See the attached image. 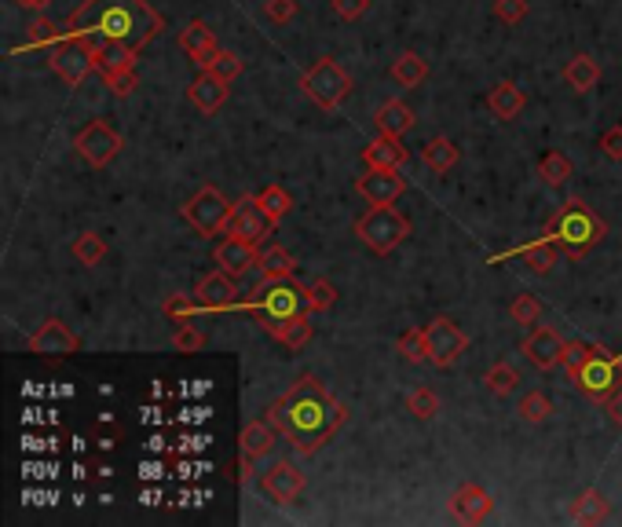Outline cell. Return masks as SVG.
Masks as SVG:
<instances>
[{
	"label": "cell",
	"mask_w": 622,
	"mask_h": 527,
	"mask_svg": "<svg viewBox=\"0 0 622 527\" xmlns=\"http://www.w3.org/2000/svg\"><path fill=\"white\" fill-rule=\"evenodd\" d=\"M268 421L297 454H315L337 436L348 410L315 374H301L268 410Z\"/></svg>",
	"instance_id": "1"
},
{
	"label": "cell",
	"mask_w": 622,
	"mask_h": 527,
	"mask_svg": "<svg viewBox=\"0 0 622 527\" xmlns=\"http://www.w3.org/2000/svg\"><path fill=\"white\" fill-rule=\"evenodd\" d=\"M165 30V19L147 0H81L66 22V37L125 44L140 52Z\"/></svg>",
	"instance_id": "2"
},
{
	"label": "cell",
	"mask_w": 622,
	"mask_h": 527,
	"mask_svg": "<svg viewBox=\"0 0 622 527\" xmlns=\"http://www.w3.org/2000/svg\"><path fill=\"white\" fill-rule=\"evenodd\" d=\"M604 235H608L604 220L586 202H579V198L560 205L557 213H553V220L546 224V238L557 242L571 260H582L593 246H601Z\"/></svg>",
	"instance_id": "3"
},
{
	"label": "cell",
	"mask_w": 622,
	"mask_h": 527,
	"mask_svg": "<svg viewBox=\"0 0 622 527\" xmlns=\"http://www.w3.org/2000/svg\"><path fill=\"white\" fill-rule=\"evenodd\" d=\"M238 308L253 312L264 319H297V315H311L315 304L308 297V286H301L297 279H260V286L249 293V301H242Z\"/></svg>",
	"instance_id": "4"
},
{
	"label": "cell",
	"mask_w": 622,
	"mask_h": 527,
	"mask_svg": "<svg viewBox=\"0 0 622 527\" xmlns=\"http://www.w3.org/2000/svg\"><path fill=\"white\" fill-rule=\"evenodd\" d=\"M571 381H575L582 396L604 407L615 392H622V359L608 352V348L590 345V355L571 370Z\"/></svg>",
	"instance_id": "5"
},
{
	"label": "cell",
	"mask_w": 622,
	"mask_h": 527,
	"mask_svg": "<svg viewBox=\"0 0 622 527\" xmlns=\"http://www.w3.org/2000/svg\"><path fill=\"white\" fill-rule=\"evenodd\" d=\"M355 235L363 238V246L377 257L396 253L403 242L410 238V220L392 205H374L355 220Z\"/></svg>",
	"instance_id": "6"
},
{
	"label": "cell",
	"mask_w": 622,
	"mask_h": 527,
	"mask_svg": "<svg viewBox=\"0 0 622 527\" xmlns=\"http://www.w3.org/2000/svg\"><path fill=\"white\" fill-rule=\"evenodd\" d=\"M301 92L319 110H337L344 99L352 96V77L344 74V66L330 55H322L301 74Z\"/></svg>",
	"instance_id": "7"
},
{
	"label": "cell",
	"mask_w": 622,
	"mask_h": 527,
	"mask_svg": "<svg viewBox=\"0 0 622 527\" xmlns=\"http://www.w3.org/2000/svg\"><path fill=\"white\" fill-rule=\"evenodd\" d=\"M48 66L70 88L85 85L88 74L96 70V44L88 41V37H66L63 33V41H55L52 52H48Z\"/></svg>",
	"instance_id": "8"
},
{
	"label": "cell",
	"mask_w": 622,
	"mask_h": 527,
	"mask_svg": "<svg viewBox=\"0 0 622 527\" xmlns=\"http://www.w3.org/2000/svg\"><path fill=\"white\" fill-rule=\"evenodd\" d=\"M231 213H235V205L227 202L224 191L220 187H202V191L194 194L191 202L183 205V220L198 231V235L213 238L220 231H227L231 224Z\"/></svg>",
	"instance_id": "9"
},
{
	"label": "cell",
	"mask_w": 622,
	"mask_h": 527,
	"mask_svg": "<svg viewBox=\"0 0 622 527\" xmlns=\"http://www.w3.org/2000/svg\"><path fill=\"white\" fill-rule=\"evenodd\" d=\"M425 345H429V363L447 370V366H454L469 352V334H465L454 319L440 315V319H432V323L425 326Z\"/></svg>",
	"instance_id": "10"
},
{
	"label": "cell",
	"mask_w": 622,
	"mask_h": 527,
	"mask_svg": "<svg viewBox=\"0 0 622 527\" xmlns=\"http://www.w3.org/2000/svg\"><path fill=\"white\" fill-rule=\"evenodd\" d=\"M74 151L81 154V162H88L92 169H103V165H110L118 158L121 136L114 132L110 121H92V125H85V129L77 132Z\"/></svg>",
	"instance_id": "11"
},
{
	"label": "cell",
	"mask_w": 622,
	"mask_h": 527,
	"mask_svg": "<svg viewBox=\"0 0 622 527\" xmlns=\"http://www.w3.org/2000/svg\"><path fill=\"white\" fill-rule=\"evenodd\" d=\"M564 348H568V341H564V337H560L553 326H535V330L524 337L520 352L527 355V363L535 366V370L549 374V370L564 366Z\"/></svg>",
	"instance_id": "12"
},
{
	"label": "cell",
	"mask_w": 622,
	"mask_h": 527,
	"mask_svg": "<svg viewBox=\"0 0 622 527\" xmlns=\"http://www.w3.org/2000/svg\"><path fill=\"white\" fill-rule=\"evenodd\" d=\"M271 227H275V220H271V216L264 213V205L257 202V194H246V198H242V202L235 205V213H231L227 235L246 238V242L260 246L264 238H271Z\"/></svg>",
	"instance_id": "13"
},
{
	"label": "cell",
	"mask_w": 622,
	"mask_h": 527,
	"mask_svg": "<svg viewBox=\"0 0 622 527\" xmlns=\"http://www.w3.org/2000/svg\"><path fill=\"white\" fill-rule=\"evenodd\" d=\"M260 491H264L275 506H293V502L304 495V473L290 458H282V462H275L268 473L260 476Z\"/></svg>",
	"instance_id": "14"
},
{
	"label": "cell",
	"mask_w": 622,
	"mask_h": 527,
	"mask_svg": "<svg viewBox=\"0 0 622 527\" xmlns=\"http://www.w3.org/2000/svg\"><path fill=\"white\" fill-rule=\"evenodd\" d=\"M81 348L77 334L63 319H44L37 326V334L30 337V352L33 355H44V359H66V355H74Z\"/></svg>",
	"instance_id": "15"
},
{
	"label": "cell",
	"mask_w": 622,
	"mask_h": 527,
	"mask_svg": "<svg viewBox=\"0 0 622 527\" xmlns=\"http://www.w3.org/2000/svg\"><path fill=\"white\" fill-rule=\"evenodd\" d=\"M194 301L198 308L205 312H224V308H238V290H235V279H231V271H209L205 279H198L194 286Z\"/></svg>",
	"instance_id": "16"
},
{
	"label": "cell",
	"mask_w": 622,
	"mask_h": 527,
	"mask_svg": "<svg viewBox=\"0 0 622 527\" xmlns=\"http://www.w3.org/2000/svg\"><path fill=\"white\" fill-rule=\"evenodd\" d=\"M451 517L458 524H483V520L494 513V498L483 491L480 484H462L458 491L451 495Z\"/></svg>",
	"instance_id": "17"
},
{
	"label": "cell",
	"mask_w": 622,
	"mask_h": 527,
	"mask_svg": "<svg viewBox=\"0 0 622 527\" xmlns=\"http://www.w3.org/2000/svg\"><path fill=\"white\" fill-rule=\"evenodd\" d=\"M355 191L363 194L370 205H392L399 194L407 191V180L392 169H366L359 180H355Z\"/></svg>",
	"instance_id": "18"
},
{
	"label": "cell",
	"mask_w": 622,
	"mask_h": 527,
	"mask_svg": "<svg viewBox=\"0 0 622 527\" xmlns=\"http://www.w3.org/2000/svg\"><path fill=\"white\" fill-rule=\"evenodd\" d=\"M363 162H366V169H392V173H403V165L410 162V151L399 143V136H381V132H377V140L366 143Z\"/></svg>",
	"instance_id": "19"
},
{
	"label": "cell",
	"mask_w": 622,
	"mask_h": 527,
	"mask_svg": "<svg viewBox=\"0 0 622 527\" xmlns=\"http://www.w3.org/2000/svg\"><path fill=\"white\" fill-rule=\"evenodd\" d=\"M180 48L194 59V66L198 70H205V66L213 63L216 52H220V44H216V33L205 26L202 19L187 22V30L180 33Z\"/></svg>",
	"instance_id": "20"
},
{
	"label": "cell",
	"mask_w": 622,
	"mask_h": 527,
	"mask_svg": "<svg viewBox=\"0 0 622 527\" xmlns=\"http://www.w3.org/2000/svg\"><path fill=\"white\" fill-rule=\"evenodd\" d=\"M216 264L224 271H231V275H246L249 268H257L260 264V253L253 242H246V238H235V235H227L220 246H216Z\"/></svg>",
	"instance_id": "21"
},
{
	"label": "cell",
	"mask_w": 622,
	"mask_h": 527,
	"mask_svg": "<svg viewBox=\"0 0 622 527\" xmlns=\"http://www.w3.org/2000/svg\"><path fill=\"white\" fill-rule=\"evenodd\" d=\"M187 96H191V103L202 110V114H216V110L227 103V81L224 77H216L213 70H202V74L191 81Z\"/></svg>",
	"instance_id": "22"
},
{
	"label": "cell",
	"mask_w": 622,
	"mask_h": 527,
	"mask_svg": "<svg viewBox=\"0 0 622 527\" xmlns=\"http://www.w3.org/2000/svg\"><path fill=\"white\" fill-rule=\"evenodd\" d=\"M275 443H279V429L271 421H249L246 429H242V436H238V451H242V458L260 462L264 454L275 451Z\"/></svg>",
	"instance_id": "23"
},
{
	"label": "cell",
	"mask_w": 622,
	"mask_h": 527,
	"mask_svg": "<svg viewBox=\"0 0 622 527\" xmlns=\"http://www.w3.org/2000/svg\"><path fill=\"white\" fill-rule=\"evenodd\" d=\"M264 334L268 337H275L279 345H286V348H304L311 341V319L308 315H297V319H264Z\"/></svg>",
	"instance_id": "24"
},
{
	"label": "cell",
	"mask_w": 622,
	"mask_h": 527,
	"mask_svg": "<svg viewBox=\"0 0 622 527\" xmlns=\"http://www.w3.org/2000/svg\"><path fill=\"white\" fill-rule=\"evenodd\" d=\"M414 110L403 103V99H388V103H381L374 114V125L381 136H403V132L414 129Z\"/></svg>",
	"instance_id": "25"
},
{
	"label": "cell",
	"mask_w": 622,
	"mask_h": 527,
	"mask_svg": "<svg viewBox=\"0 0 622 527\" xmlns=\"http://www.w3.org/2000/svg\"><path fill=\"white\" fill-rule=\"evenodd\" d=\"M608 513H612V502L601 495V491H582L575 502H571V509H568V517H571V524H604L608 520Z\"/></svg>",
	"instance_id": "26"
},
{
	"label": "cell",
	"mask_w": 622,
	"mask_h": 527,
	"mask_svg": "<svg viewBox=\"0 0 622 527\" xmlns=\"http://www.w3.org/2000/svg\"><path fill=\"white\" fill-rule=\"evenodd\" d=\"M487 107L498 121H513L520 110H524V92L513 85V81H498V85L487 92Z\"/></svg>",
	"instance_id": "27"
},
{
	"label": "cell",
	"mask_w": 622,
	"mask_h": 527,
	"mask_svg": "<svg viewBox=\"0 0 622 527\" xmlns=\"http://www.w3.org/2000/svg\"><path fill=\"white\" fill-rule=\"evenodd\" d=\"M92 44H96V70L103 77L121 74V70H136V52H132V48L110 44V41H92Z\"/></svg>",
	"instance_id": "28"
},
{
	"label": "cell",
	"mask_w": 622,
	"mask_h": 527,
	"mask_svg": "<svg viewBox=\"0 0 622 527\" xmlns=\"http://www.w3.org/2000/svg\"><path fill=\"white\" fill-rule=\"evenodd\" d=\"M564 81H568L575 92H590V88H597V81H601V63H597L593 55H575V59L564 66Z\"/></svg>",
	"instance_id": "29"
},
{
	"label": "cell",
	"mask_w": 622,
	"mask_h": 527,
	"mask_svg": "<svg viewBox=\"0 0 622 527\" xmlns=\"http://www.w3.org/2000/svg\"><path fill=\"white\" fill-rule=\"evenodd\" d=\"M421 158H425V165H429L436 176H447L458 165V147H454L447 136H436V140L425 143V151H421Z\"/></svg>",
	"instance_id": "30"
},
{
	"label": "cell",
	"mask_w": 622,
	"mask_h": 527,
	"mask_svg": "<svg viewBox=\"0 0 622 527\" xmlns=\"http://www.w3.org/2000/svg\"><path fill=\"white\" fill-rule=\"evenodd\" d=\"M392 77H396V85H403V88H418L421 81L429 77V63L414 52H403L396 63H392Z\"/></svg>",
	"instance_id": "31"
},
{
	"label": "cell",
	"mask_w": 622,
	"mask_h": 527,
	"mask_svg": "<svg viewBox=\"0 0 622 527\" xmlns=\"http://www.w3.org/2000/svg\"><path fill=\"white\" fill-rule=\"evenodd\" d=\"M257 268H260V275H264V279H293L297 260H293L282 246H271V249H264V253H260Z\"/></svg>",
	"instance_id": "32"
},
{
	"label": "cell",
	"mask_w": 622,
	"mask_h": 527,
	"mask_svg": "<svg viewBox=\"0 0 622 527\" xmlns=\"http://www.w3.org/2000/svg\"><path fill=\"white\" fill-rule=\"evenodd\" d=\"M483 385H487V392L491 396H513L516 385H520V374H516V366L513 363H494L487 374H483Z\"/></svg>",
	"instance_id": "33"
},
{
	"label": "cell",
	"mask_w": 622,
	"mask_h": 527,
	"mask_svg": "<svg viewBox=\"0 0 622 527\" xmlns=\"http://www.w3.org/2000/svg\"><path fill=\"white\" fill-rule=\"evenodd\" d=\"M538 180L549 183V187H560V183H568L571 180L568 154H560V151L542 154V162H538Z\"/></svg>",
	"instance_id": "34"
},
{
	"label": "cell",
	"mask_w": 622,
	"mask_h": 527,
	"mask_svg": "<svg viewBox=\"0 0 622 527\" xmlns=\"http://www.w3.org/2000/svg\"><path fill=\"white\" fill-rule=\"evenodd\" d=\"M557 242H549V238H542L538 246H527V249H520L524 253V260H527V268L535 271V275H549V271L557 268Z\"/></svg>",
	"instance_id": "35"
},
{
	"label": "cell",
	"mask_w": 622,
	"mask_h": 527,
	"mask_svg": "<svg viewBox=\"0 0 622 527\" xmlns=\"http://www.w3.org/2000/svg\"><path fill=\"white\" fill-rule=\"evenodd\" d=\"M74 257L81 260V264H88V268H96L99 260L107 257V238L96 235V231H85V235L74 238Z\"/></svg>",
	"instance_id": "36"
},
{
	"label": "cell",
	"mask_w": 622,
	"mask_h": 527,
	"mask_svg": "<svg viewBox=\"0 0 622 527\" xmlns=\"http://www.w3.org/2000/svg\"><path fill=\"white\" fill-rule=\"evenodd\" d=\"M516 414H520L524 425H542V421L553 414V403H549L542 392H527V396L516 403Z\"/></svg>",
	"instance_id": "37"
},
{
	"label": "cell",
	"mask_w": 622,
	"mask_h": 527,
	"mask_svg": "<svg viewBox=\"0 0 622 527\" xmlns=\"http://www.w3.org/2000/svg\"><path fill=\"white\" fill-rule=\"evenodd\" d=\"M257 202L264 205V213L279 224L282 216H290V209H293V194L290 191H282V187H264V191L257 194Z\"/></svg>",
	"instance_id": "38"
},
{
	"label": "cell",
	"mask_w": 622,
	"mask_h": 527,
	"mask_svg": "<svg viewBox=\"0 0 622 527\" xmlns=\"http://www.w3.org/2000/svg\"><path fill=\"white\" fill-rule=\"evenodd\" d=\"M396 352L407 359L410 366L429 363V345H425V330H407V334L396 341Z\"/></svg>",
	"instance_id": "39"
},
{
	"label": "cell",
	"mask_w": 622,
	"mask_h": 527,
	"mask_svg": "<svg viewBox=\"0 0 622 527\" xmlns=\"http://www.w3.org/2000/svg\"><path fill=\"white\" fill-rule=\"evenodd\" d=\"M407 410L418 421H432L436 414H440V399H436L432 388H414V392L407 396Z\"/></svg>",
	"instance_id": "40"
},
{
	"label": "cell",
	"mask_w": 622,
	"mask_h": 527,
	"mask_svg": "<svg viewBox=\"0 0 622 527\" xmlns=\"http://www.w3.org/2000/svg\"><path fill=\"white\" fill-rule=\"evenodd\" d=\"M172 345H176V352L194 355V352H202V348H205V334L198 330V326L187 323V319H180V323H176V330H172Z\"/></svg>",
	"instance_id": "41"
},
{
	"label": "cell",
	"mask_w": 622,
	"mask_h": 527,
	"mask_svg": "<svg viewBox=\"0 0 622 527\" xmlns=\"http://www.w3.org/2000/svg\"><path fill=\"white\" fill-rule=\"evenodd\" d=\"M509 315H513V323H520V326H535L538 315H542V304H538V297H531V293H520V297H513Z\"/></svg>",
	"instance_id": "42"
},
{
	"label": "cell",
	"mask_w": 622,
	"mask_h": 527,
	"mask_svg": "<svg viewBox=\"0 0 622 527\" xmlns=\"http://www.w3.org/2000/svg\"><path fill=\"white\" fill-rule=\"evenodd\" d=\"M55 41H63V33H59V26H55L52 19L30 22V30H26V48H37V44H55Z\"/></svg>",
	"instance_id": "43"
},
{
	"label": "cell",
	"mask_w": 622,
	"mask_h": 527,
	"mask_svg": "<svg viewBox=\"0 0 622 527\" xmlns=\"http://www.w3.org/2000/svg\"><path fill=\"white\" fill-rule=\"evenodd\" d=\"M205 70H213L216 77H224L227 85L235 81V77H242V59H238L235 52H216V59Z\"/></svg>",
	"instance_id": "44"
},
{
	"label": "cell",
	"mask_w": 622,
	"mask_h": 527,
	"mask_svg": "<svg viewBox=\"0 0 622 527\" xmlns=\"http://www.w3.org/2000/svg\"><path fill=\"white\" fill-rule=\"evenodd\" d=\"M308 297H311V304H315V312H330L333 304H337V290H333L330 279L308 282Z\"/></svg>",
	"instance_id": "45"
},
{
	"label": "cell",
	"mask_w": 622,
	"mask_h": 527,
	"mask_svg": "<svg viewBox=\"0 0 622 527\" xmlns=\"http://www.w3.org/2000/svg\"><path fill=\"white\" fill-rule=\"evenodd\" d=\"M494 15L505 26H516L527 15V0H494Z\"/></svg>",
	"instance_id": "46"
},
{
	"label": "cell",
	"mask_w": 622,
	"mask_h": 527,
	"mask_svg": "<svg viewBox=\"0 0 622 527\" xmlns=\"http://www.w3.org/2000/svg\"><path fill=\"white\" fill-rule=\"evenodd\" d=\"M264 15L271 22L286 26L290 19H297V0H264Z\"/></svg>",
	"instance_id": "47"
},
{
	"label": "cell",
	"mask_w": 622,
	"mask_h": 527,
	"mask_svg": "<svg viewBox=\"0 0 622 527\" xmlns=\"http://www.w3.org/2000/svg\"><path fill=\"white\" fill-rule=\"evenodd\" d=\"M194 308H198V301H194V293H191V297H183V293H176V297H169V301H165V315H169L172 323H180V319H191Z\"/></svg>",
	"instance_id": "48"
},
{
	"label": "cell",
	"mask_w": 622,
	"mask_h": 527,
	"mask_svg": "<svg viewBox=\"0 0 622 527\" xmlns=\"http://www.w3.org/2000/svg\"><path fill=\"white\" fill-rule=\"evenodd\" d=\"M333 11H337V19L344 22H359L370 11V0H330Z\"/></svg>",
	"instance_id": "49"
},
{
	"label": "cell",
	"mask_w": 622,
	"mask_h": 527,
	"mask_svg": "<svg viewBox=\"0 0 622 527\" xmlns=\"http://www.w3.org/2000/svg\"><path fill=\"white\" fill-rule=\"evenodd\" d=\"M107 81L110 92H118V96H132L136 92V70H121V74H107L103 77Z\"/></svg>",
	"instance_id": "50"
},
{
	"label": "cell",
	"mask_w": 622,
	"mask_h": 527,
	"mask_svg": "<svg viewBox=\"0 0 622 527\" xmlns=\"http://www.w3.org/2000/svg\"><path fill=\"white\" fill-rule=\"evenodd\" d=\"M601 151H604V158L622 162V129H619V125H615V129H604L601 132Z\"/></svg>",
	"instance_id": "51"
},
{
	"label": "cell",
	"mask_w": 622,
	"mask_h": 527,
	"mask_svg": "<svg viewBox=\"0 0 622 527\" xmlns=\"http://www.w3.org/2000/svg\"><path fill=\"white\" fill-rule=\"evenodd\" d=\"M604 414H608V421H612L615 429H622V392H615V396L604 403Z\"/></svg>",
	"instance_id": "52"
},
{
	"label": "cell",
	"mask_w": 622,
	"mask_h": 527,
	"mask_svg": "<svg viewBox=\"0 0 622 527\" xmlns=\"http://www.w3.org/2000/svg\"><path fill=\"white\" fill-rule=\"evenodd\" d=\"M15 4H22V8H33V11H41V8H48L52 0H15Z\"/></svg>",
	"instance_id": "53"
}]
</instances>
